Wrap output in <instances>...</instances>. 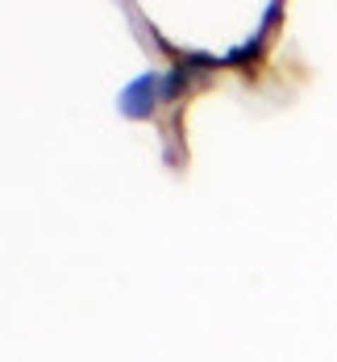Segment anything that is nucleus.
<instances>
[{
  "mask_svg": "<svg viewBox=\"0 0 337 362\" xmlns=\"http://www.w3.org/2000/svg\"><path fill=\"white\" fill-rule=\"evenodd\" d=\"M158 105H162V71L134 75L121 88V96H117V109H121V117H129V121H150Z\"/></svg>",
  "mask_w": 337,
  "mask_h": 362,
  "instance_id": "1",
  "label": "nucleus"
},
{
  "mask_svg": "<svg viewBox=\"0 0 337 362\" xmlns=\"http://www.w3.org/2000/svg\"><path fill=\"white\" fill-rule=\"evenodd\" d=\"M283 17V4H266L262 8V25L254 37H246L242 46H233L229 54H225V67H250V63H259L262 50H266V42H271V34H275V21Z\"/></svg>",
  "mask_w": 337,
  "mask_h": 362,
  "instance_id": "2",
  "label": "nucleus"
},
{
  "mask_svg": "<svg viewBox=\"0 0 337 362\" xmlns=\"http://www.w3.org/2000/svg\"><path fill=\"white\" fill-rule=\"evenodd\" d=\"M191 83H196V71H191L184 59H179L171 71H162V105H175V100L184 96Z\"/></svg>",
  "mask_w": 337,
  "mask_h": 362,
  "instance_id": "3",
  "label": "nucleus"
}]
</instances>
